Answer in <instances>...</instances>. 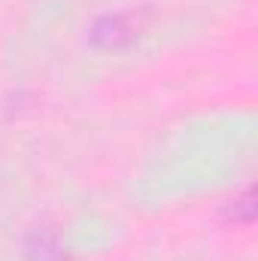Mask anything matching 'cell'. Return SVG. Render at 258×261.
<instances>
[{
  "label": "cell",
  "mask_w": 258,
  "mask_h": 261,
  "mask_svg": "<svg viewBox=\"0 0 258 261\" xmlns=\"http://www.w3.org/2000/svg\"><path fill=\"white\" fill-rule=\"evenodd\" d=\"M134 34L137 31L131 28V15H110V18H100L94 24L91 40L94 43H104V46H119V43L131 40Z\"/></svg>",
  "instance_id": "obj_1"
},
{
  "label": "cell",
  "mask_w": 258,
  "mask_h": 261,
  "mask_svg": "<svg viewBox=\"0 0 258 261\" xmlns=\"http://www.w3.org/2000/svg\"><path fill=\"white\" fill-rule=\"evenodd\" d=\"M222 219H225L228 225H252V222H255V189L246 186L240 195H234L231 200H225Z\"/></svg>",
  "instance_id": "obj_2"
}]
</instances>
